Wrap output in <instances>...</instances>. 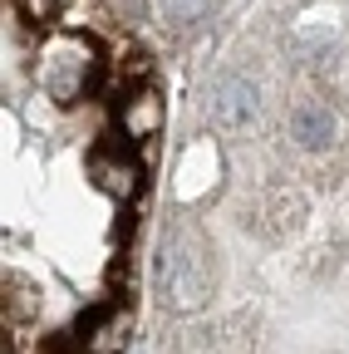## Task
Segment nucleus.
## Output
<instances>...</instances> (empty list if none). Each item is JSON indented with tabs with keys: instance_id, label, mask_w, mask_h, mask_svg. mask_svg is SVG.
I'll return each mask as SVG.
<instances>
[{
	"instance_id": "obj_7",
	"label": "nucleus",
	"mask_w": 349,
	"mask_h": 354,
	"mask_svg": "<svg viewBox=\"0 0 349 354\" xmlns=\"http://www.w3.org/2000/svg\"><path fill=\"white\" fill-rule=\"evenodd\" d=\"M290 133L305 143V148H325L334 138V118L325 104H295L290 109Z\"/></svg>"
},
{
	"instance_id": "obj_9",
	"label": "nucleus",
	"mask_w": 349,
	"mask_h": 354,
	"mask_svg": "<svg viewBox=\"0 0 349 354\" xmlns=\"http://www.w3.org/2000/svg\"><path fill=\"white\" fill-rule=\"evenodd\" d=\"M202 6H207V0H167V15H172V20H192Z\"/></svg>"
},
{
	"instance_id": "obj_5",
	"label": "nucleus",
	"mask_w": 349,
	"mask_h": 354,
	"mask_svg": "<svg viewBox=\"0 0 349 354\" xmlns=\"http://www.w3.org/2000/svg\"><path fill=\"white\" fill-rule=\"evenodd\" d=\"M118 113H123V128H128V138H153L158 123H162V104L153 88H128V94L118 99Z\"/></svg>"
},
{
	"instance_id": "obj_8",
	"label": "nucleus",
	"mask_w": 349,
	"mask_h": 354,
	"mask_svg": "<svg viewBox=\"0 0 349 354\" xmlns=\"http://www.w3.org/2000/svg\"><path fill=\"white\" fill-rule=\"evenodd\" d=\"M15 6H20V15H25V20H50L55 0H15Z\"/></svg>"
},
{
	"instance_id": "obj_3",
	"label": "nucleus",
	"mask_w": 349,
	"mask_h": 354,
	"mask_svg": "<svg viewBox=\"0 0 349 354\" xmlns=\"http://www.w3.org/2000/svg\"><path fill=\"white\" fill-rule=\"evenodd\" d=\"M45 88L59 104H74L84 88H94V59H84L79 44H59L55 55H45V69H39Z\"/></svg>"
},
{
	"instance_id": "obj_2",
	"label": "nucleus",
	"mask_w": 349,
	"mask_h": 354,
	"mask_svg": "<svg viewBox=\"0 0 349 354\" xmlns=\"http://www.w3.org/2000/svg\"><path fill=\"white\" fill-rule=\"evenodd\" d=\"M207 118L222 133H241L256 118V88L246 79H236V74L211 79V88H207Z\"/></svg>"
},
{
	"instance_id": "obj_1",
	"label": "nucleus",
	"mask_w": 349,
	"mask_h": 354,
	"mask_svg": "<svg viewBox=\"0 0 349 354\" xmlns=\"http://www.w3.org/2000/svg\"><path fill=\"white\" fill-rule=\"evenodd\" d=\"M158 276H162V295L172 310H192L207 300L211 290V266H207V246L192 232H172L162 241V261H158Z\"/></svg>"
},
{
	"instance_id": "obj_4",
	"label": "nucleus",
	"mask_w": 349,
	"mask_h": 354,
	"mask_svg": "<svg viewBox=\"0 0 349 354\" xmlns=\"http://www.w3.org/2000/svg\"><path fill=\"white\" fill-rule=\"evenodd\" d=\"M89 177L109 192V197H133L138 192V177H143V167L128 158V153H113V148H99L94 153V162H89Z\"/></svg>"
},
{
	"instance_id": "obj_6",
	"label": "nucleus",
	"mask_w": 349,
	"mask_h": 354,
	"mask_svg": "<svg viewBox=\"0 0 349 354\" xmlns=\"http://www.w3.org/2000/svg\"><path fill=\"white\" fill-rule=\"evenodd\" d=\"M79 339H84V354H118L128 344V310H104V315H94Z\"/></svg>"
}]
</instances>
